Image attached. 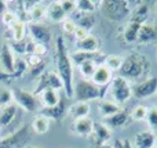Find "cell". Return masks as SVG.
Here are the masks:
<instances>
[{"instance_id": "cell-32", "label": "cell", "mask_w": 157, "mask_h": 148, "mask_svg": "<svg viewBox=\"0 0 157 148\" xmlns=\"http://www.w3.org/2000/svg\"><path fill=\"white\" fill-rule=\"evenodd\" d=\"M123 62H124V57L120 54H109L103 58V64H105L112 72H119Z\"/></svg>"}, {"instance_id": "cell-17", "label": "cell", "mask_w": 157, "mask_h": 148, "mask_svg": "<svg viewBox=\"0 0 157 148\" xmlns=\"http://www.w3.org/2000/svg\"><path fill=\"white\" fill-rule=\"evenodd\" d=\"M157 136L152 130H141L135 134L134 138V148H155Z\"/></svg>"}, {"instance_id": "cell-10", "label": "cell", "mask_w": 157, "mask_h": 148, "mask_svg": "<svg viewBox=\"0 0 157 148\" xmlns=\"http://www.w3.org/2000/svg\"><path fill=\"white\" fill-rule=\"evenodd\" d=\"M157 93V78H146V79L141 80L139 83H136L135 86H132V96L135 98L144 100L149 98V97L155 96Z\"/></svg>"}, {"instance_id": "cell-12", "label": "cell", "mask_w": 157, "mask_h": 148, "mask_svg": "<svg viewBox=\"0 0 157 148\" xmlns=\"http://www.w3.org/2000/svg\"><path fill=\"white\" fill-rule=\"evenodd\" d=\"M112 79H113V72H112L103 62H101V64H98L97 69H95L94 76H92V79H91V83H94V85L98 86V87L105 89L106 86L110 85Z\"/></svg>"}, {"instance_id": "cell-19", "label": "cell", "mask_w": 157, "mask_h": 148, "mask_svg": "<svg viewBox=\"0 0 157 148\" xmlns=\"http://www.w3.org/2000/svg\"><path fill=\"white\" fill-rule=\"evenodd\" d=\"M46 18L52 24H62L68 18V15L62 10L59 2H52L48 7H46Z\"/></svg>"}, {"instance_id": "cell-28", "label": "cell", "mask_w": 157, "mask_h": 148, "mask_svg": "<svg viewBox=\"0 0 157 148\" xmlns=\"http://www.w3.org/2000/svg\"><path fill=\"white\" fill-rule=\"evenodd\" d=\"M8 30H10L11 35V42H21L28 38L26 24L22 21H18L17 24H14L11 28H8Z\"/></svg>"}, {"instance_id": "cell-25", "label": "cell", "mask_w": 157, "mask_h": 148, "mask_svg": "<svg viewBox=\"0 0 157 148\" xmlns=\"http://www.w3.org/2000/svg\"><path fill=\"white\" fill-rule=\"evenodd\" d=\"M40 114L47 116L50 121H61V119H63V116L68 114V108H66L65 102L61 100L59 104L55 105L54 108H43V111H41Z\"/></svg>"}, {"instance_id": "cell-18", "label": "cell", "mask_w": 157, "mask_h": 148, "mask_svg": "<svg viewBox=\"0 0 157 148\" xmlns=\"http://www.w3.org/2000/svg\"><path fill=\"white\" fill-rule=\"evenodd\" d=\"M130 114L127 111L121 110L120 112L114 114V115L109 116V118L103 119V123L109 127V129H123L124 126H127L128 121H130Z\"/></svg>"}, {"instance_id": "cell-33", "label": "cell", "mask_w": 157, "mask_h": 148, "mask_svg": "<svg viewBox=\"0 0 157 148\" xmlns=\"http://www.w3.org/2000/svg\"><path fill=\"white\" fill-rule=\"evenodd\" d=\"M73 19L77 26L84 28V29H87L88 32L95 26V22H97V18H95L94 14H80L77 18H73Z\"/></svg>"}, {"instance_id": "cell-41", "label": "cell", "mask_w": 157, "mask_h": 148, "mask_svg": "<svg viewBox=\"0 0 157 148\" xmlns=\"http://www.w3.org/2000/svg\"><path fill=\"white\" fill-rule=\"evenodd\" d=\"M59 4L68 17L76 13V0H61Z\"/></svg>"}, {"instance_id": "cell-50", "label": "cell", "mask_w": 157, "mask_h": 148, "mask_svg": "<svg viewBox=\"0 0 157 148\" xmlns=\"http://www.w3.org/2000/svg\"><path fill=\"white\" fill-rule=\"evenodd\" d=\"M156 17H157V6H156Z\"/></svg>"}, {"instance_id": "cell-20", "label": "cell", "mask_w": 157, "mask_h": 148, "mask_svg": "<svg viewBox=\"0 0 157 148\" xmlns=\"http://www.w3.org/2000/svg\"><path fill=\"white\" fill-rule=\"evenodd\" d=\"M99 39L95 35L90 33L87 38H84L83 40H78L75 43V47L78 51H87V53H99Z\"/></svg>"}, {"instance_id": "cell-22", "label": "cell", "mask_w": 157, "mask_h": 148, "mask_svg": "<svg viewBox=\"0 0 157 148\" xmlns=\"http://www.w3.org/2000/svg\"><path fill=\"white\" fill-rule=\"evenodd\" d=\"M30 127H32V130L36 134L43 136V134H46V133H48L50 127H51V121H50L47 116L41 115V114L39 112L33 116L32 122H30Z\"/></svg>"}, {"instance_id": "cell-35", "label": "cell", "mask_w": 157, "mask_h": 148, "mask_svg": "<svg viewBox=\"0 0 157 148\" xmlns=\"http://www.w3.org/2000/svg\"><path fill=\"white\" fill-rule=\"evenodd\" d=\"M147 110L149 107L144 104H138L131 110L130 112V118L135 122H142V121H146V116H147Z\"/></svg>"}, {"instance_id": "cell-9", "label": "cell", "mask_w": 157, "mask_h": 148, "mask_svg": "<svg viewBox=\"0 0 157 148\" xmlns=\"http://www.w3.org/2000/svg\"><path fill=\"white\" fill-rule=\"evenodd\" d=\"M44 89H54V90H63V83L61 80L59 75L55 71H46L40 78H39V85L35 90L32 91L35 96H37Z\"/></svg>"}, {"instance_id": "cell-45", "label": "cell", "mask_w": 157, "mask_h": 148, "mask_svg": "<svg viewBox=\"0 0 157 148\" xmlns=\"http://www.w3.org/2000/svg\"><path fill=\"white\" fill-rule=\"evenodd\" d=\"M88 35H90L88 30L84 29V28H81V26H77V28H76V30H75V33H73V36H75V39H76V42L83 40V39H84V38H87Z\"/></svg>"}, {"instance_id": "cell-47", "label": "cell", "mask_w": 157, "mask_h": 148, "mask_svg": "<svg viewBox=\"0 0 157 148\" xmlns=\"http://www.w3.org/2000/svg\"><path fill=\"white\" fill-rule=\"evenodd\" d=\"M97 148H113L110 144H103V146H97Z\"/></svg>"}, {"instance_id": "cell-21", "label": "cell", "mask_w": 157, "mask_h": 148, "mask_svg": "<svg viewBox=\"0 0 157 148\" xmlns=\"http://www.w3.org/2000/svg\"><path fill=\"white\" fill-rule=\"evenodd\" d=\"M90 112H91V105L90 102H83V101H76L68 108V114L73 121L83 118H88Z\"/></svg>"}, {"instance_id": "cell-24", "label": "cell", "mask_w": 157, "mask_h": 148, "mask_svg": "<svg viewBox=\"0 0 157 148\" xmlns=\"http://www.w3.org/2000/svg\"><path fill=\"white\" fill-rule=\"evenodd\" d=\"M123 108L120 107L117 102H114L113 100H106V98H102L99 100V102H98V112H99V115L102 116L103 119L109 118V116L114 115V114L120 112Z\"/></svg>"}, {"instance_id": "cell-38", "label": "cell", "mask_w": 157, "mask_h": 148, "mask_svg": "<svg viewBox=\"0 0 157 148\" xmlns=\"http://www.w3.org/2000/svg\"><path fill=\"white\" fill-rule=\"evenodd\" d=\"M25 62H26V65H28V69H35V68H37V66H40V65H43L46 61H44V58L43 57H39V55H36V54H28V55H25Z\"/></svg>"}, {"instance_id": "cell-30", "label": "cell", "mask_w": 157, "mask_h": 148, "mask_svg": "<svg viewBox=\"0 0 157 148\" xmlns=\"http://www.w3.org/2000/svg\"><path fill=\"white\" fill-rule=\"evenodd\" d=\"M99 55V53H87V51H78V50H75L71 54V60L73 64L76 65H80L83 62H87V61H95L97 62V58Z\"/></svg>"}, {"instance_id": "cell-44", "label": "cell", "mask_w": 157, "mask_h": 148, "mask_svg": "<svg viewBox=\"0 0 157 148\" xmlns=\"http://www.w3.org/2000/svg\"><path fill=\"white\" fill-rule=\"evenodd\" d=\"M113 148H134L132 143H131L128 138H117L113 144H112Z\"/></svg>"}, {"instance_id": "cell-51", "label": "cell", "mask_w": 157, "mask_h": 148, "mask_svg": "<svg viewBox=\"0 0 157 148\" xmlns=\"http://www.w3.org/2000/svg\"><path fill=\"white\" fill-rule=\"evenodd\" d=\"M0 133H2V127H0Z\"/></svg>"}, {"instance_id": "cell-23", "label": "cell", "mask_w": 157, "mask_h": 148, "mask_svg": "<svg viewBox=\"0 0 157 148\" xmlns=\"http://www.w3.org/2000/svg\"><path fill=\"white\" fill-rule=\"evenodd\" d=\"M149 14H150V7L147 3H139L134 10H131L130 21L136 22L139 25H144L145 22L149 21Z\"/></svg>"}, {"instance_id": "cell-8", "label": "cell", "mask_w": 157, "mask_h": 148, "mask_svg": "<svg viewBox=\"0 0 157 148\" xmlns=\"http://www.w3.org/2000/svg\"><path fill=\"white\" fill-rule=\"evenodd\" d=\"M26 28H28V32H29V38L35 43L48 46L52 42L51 29L46 24H43V22H29V24H26Z\"/></svg>"}, {"instance_id": "cell-34", "label": "cell", "mask_w": 157, "mask_h": 148, "mask_svg": "<svg viewBox=\"0 0 157 148\" xmlns=\"http://www.w3.org/2000/svg\"><path fill=\"white\" fill-rule=\"evenodd\" d=\"M14 104L13 90L6 85H0V110Z\"/></svg>"}, {"instance_id": "cell-46", "label": "cell", "mask_w": 157, "mask_h": 148, "mask_svg": "<svg viewBox=\"0 0 157 148\" xmlns=\"http://www.w3.org/2000/svg\"><path fill=\"white\" fill-rule=\"evenodd\" d=\"M6 11H7V2L0 0V17H2V14L6 13Z\"/></svg>"}, {"instance_id": "cell-39", "label": "cell", "mask_w": 157, "mask_h": 148, "mask_svg": "<svg viewBox=\"0 0 157 148\" xmlns=\"http://www.w3.org/2000/svg\"><path fill=\"white\" fill-rule=\"evenodd\" d=\"M146 122L149 125L150 130L152 132H157V105H153V107H149L147 110V116H146Z\"/></svg>"}, {"instance_id": "cell-11", "label": "cell", "mask_w": 157, "mask_h": 148, "mask_svg": "<svg viewBox=\"0 0 157 148\" xmlns=\"http://www.w3.org/2000/svg\"><path fill=\"white\" fill-rule=\"evenodd\" d=\"M15 60L17 55L13 53L10 44H2L0 46V71L7 75H13L14 68H15Z\"/></svg>"}, {"instance_id": "cell-3", "label": "cell", "mask_w": 157, "mask_h": 148, "mask_svg": "<svg viewBox=\"0 0 157 148\" xmlns=\"http://www.w3.org/2000/svg\"><path fill=\"white\" fill-rule=\"evenodd\" d=\"M101 8L103 15L113 22H120L124 19H130L131 6L130 2L125 0H105L101 3Z\"/></svg>"}, {"instance_id": "cell-13", "label": "cell", "mask_w": 157, "mask_h": 148, "mask_svg": "<svg viewBox=\"0 0 157 148\" xmlns=\"http://www.w3.org/2000/svg\"><path fill=\"white\" fill-rule=\"evenodd\" d=\"M39 98V102L43 108H54L61 102V94L58 90L54 89H44L36 96Z\"/></svg>"}, {"instance_id": "cell-4", "label": "cell", "mask_w": 157, "mask_h": 148, "mask_svg": "<svg viewBox=\"0 0 157 148\" xmlns=\"http://www.w3.org/2000/svg\"><path fill=\"white\" fill-rule=\"evenodd\" d=\"M105 89L98 87L91 80H77L73 86V98L76 101H83V102H90L94 100H102L105 97L103 94Z\"/></svg>"}, {"instance_id": "cell-37", "label": "cell", "mask_w": 157, "mask_h": 148, "mask_svg": "<svg viewBox=\"0 0 157 148\" xmlns=\"http://www.w3.org/2000/svg\"><path fill=\"white\" fill-rule=\"evenodd\" d=\"M28 71H29V69H28V65H26V62H25V58L17 57L13 78L14 79H19V78H22L25 74H28Z\"/></svg>"}, {"instance_id": "cell-31", "label": "cell", "mask_w": 157, "mask_h": 148, "mask_svg": "<svg viewBox=\"0 0 157 148\" xmlns=\"http://www.w3.org/2000/svg\"><path fill=\"white\" fill-rule=\"evenodd\" d=\"M98 66V62L95 61H87V62H83L80 65H77L78 74H80V78L83 80H91L92 76H94V72Z\"/></svg>"}, {"instance_id": "cell-29", "label": "cell", "mask_w": 157, "mask_h": 148, "mask_svg": "<svg viewBox=\"0 0 157 148\" xmlns=\"http://www.w3.org/2000/svg\"><path fill=\"white\" fill-rule=\"evenodd\" d=\"M101 3L95 0H76V11L80 14H94Z\"/></svg>"}, {"instance_id": "cell-27", "label": "cell", "mask_w": 157, "mask_h": 148, "mask_svg": "<svg viewBox=\"0 0 157 148\" xmlns=\"http://www.w3.org/2000/svg\"><path fill=\"white\" fill-rule=\"evenodd\" d=\"M139 29H141V25L139 24L128 21L127 25L124 26V30H123V40H124V43H127V44L136 43Z\"/></svg>"}, {"instance_id": "cell-15", "label": "cell", "mask_w": 157, "mask_h": 148, "mask_svg": "<svg viewBox=\"0 0 157 148\" xmlns=\"http://www.w3.org/2000/svg\"><path fill=\"white\" fill-rule=\"evenodd\" d=\"M91 136L94 137L97 146H103V144H109L110 141L112 130L103 122H94V129H92Z\"/></svg>"}, {"instance_id": "cell-1", "label": "cell", "mask_w": 157, "mask_h": 148, "mask_svg": "<svg viewBox=\"0 0 157 148\" xmlns=\"http://www.w3.org/2000/svg\"><path fill=\"white\" fill-rule=\"evenodd\" d=\"M55 66H57V74L59 75L61 80L63 83V91L66 97L72 98L73 97V62L71 60V54L68 51L65 39L62 36L55 38Z\"/></svg>"}, {"instance_id": "cell-6", "label": "cell", "mask_w": 157, "mask_h": 148, "mask_svg": "<svg viewBox=\"0 0 157 148\" xmlns=\"http://www.w3.org/2000/svg\"><path fill=\"white\" fill-rule=\"evenodd\" d=\"M30 141V132L28 125L21 126L18 130L0 137V148H26Z\"/></svg>"}, {"instance_id": "cell-36", "label": "cell", "mask_w": 157, "mask_h": 148, "mask_svg": "<svg viewBox=\"0 0 157 148\" xmlns=\"http://www.w3.org/2000/svg\"><path fill=\"white\" fill-rule=\"evenodd\" d=\"M46 18V7L41 3H36V6L29 11V19L30 22H41Z\"/></svg>"}, {"instance_id": "cell-14", "label": "cell", "mask_w": 157, "mask_h": 148, "mask_svg": "<svg viewBox=\"0 0 157 148\" xmlns=\"http://www.w3.org/2000/svg\"><path fill=\"white\" fill-rule=\"evenodd\" d=\"M157 39V25L152 22H145L141 25V29L138 32V38H136V43L139 44H149L155 42Z\"/></svg>"}, {"instance_id": "cell-43", "label": "cell", "mask_w": 157, "mask_h": 148, "mask_svg": "<svg viewBox=\"0 0 157 148\" xmlns=\"http://www.w3.org/2000/svg\"><path fill=\"white\" fill-rule=\"evenodd\" d=\"M48 53V46H44V44H39V43H35V47H33V53L32 54H36L39 57H43L47 55Z\"/></svg>"}, {"instance_id": "cell-26", "label": "cell", "mask_w": 157, "mask_h": 148, "mask_svg": "<svg viewBox=\"0 0 157 148\" xmlns=\"http://www.w3.org/2000/svg\"><path fill=\"white\" fill-rule=\"evenodd\" d=\"M17 114H18V107L15 104H11L8 107L0 110V127H7L15 121Z\"/></svg>"}, {"instance_id": "cell-49", "label": "cell", "mask_w": 157, "mask_h": 148, "mask_svg": "<svg viewBox=\"0 0 157 148\" xmlns=\"http://www.w3.org/2000/svg\"><path fill=\"white\" fill-rule=\"evenodd\" d=\"M155 148H157V137H156V144H155Z\"/></svg>"}, {"instance_id": "cell-42", "label": "cell", "mask_w": 157, "mask_h": 148, "mask_svg": "<svg viewBox=\"0 0 157 148\" xmlns=\"http://www.w3.org/2000/svg\"><path fill=\"white\" fill-rule=\"evenodd\" d=\"M76 28H77V25H76V22H75L73 18H69L68 17V18L62 22V30L66 33V35H73Z\"/></svg>"}, {"instance_id": "cell-52", "label": "cell", "mask_w": 157, "mask_h": 148, "mask_svg": "<svg viewBox=\"0 0 157 148\" xmlns=\"http://www.w3.org/2000/svg\"><path fill=\"white\" fill-rule=\"evenodd\" d=\"M156 57H157V51H156Z\"/></svg>"}, {"instance_id": "cell-2", "label": "cell", "mask_w": 157, "mask_h": 148, "mask_svg": "<svg viewBox=\"0 0 157 148\" xmlns=\"http://www.w3.org/2000/svg\"><path fill=\"white\" fill-rule=\"evenodd\" d=\"M150 71V61L147 57L142 53L132 51L124 57V62H123L121 68L119 71V75L128 82H141Z\"/></svg>"}, {"instance_id": "cell-40", "label": "cell", "mask_w": 157, "mask_h": 148, "mask_svg": "<svg viewBox=\"0 0 157 148\" xmlns=\"http://www.w3.org/2000/svg\"><path fill=\"white\" fill-rule=\"evenodd\" d=\"M19 19H18V14L14 13V11L7 10L6 13L2 14V22L6 25L7 28H11L14 24H17Z\"/></svg>"}, {"instance_id": "cell-16", "label": "cell", "mask_w": 157, "mask_h": 148, "mask_svg": "<svg viewBox=\"0 0 157 148\" xmlns=\"http://www.w3.org/2000/svg\"><path fill=\"white\" fill-rule=\"evenodd\" d=\"M92 129H94V121L90 118H83L73 121L72 125V133L77 137H91Z\"/></svg>"}, {"instance_id": "cell-7", "label": "cell", "mask_w": 157, "mask_h": 148, "mask_svg": "<svg viewBox=\"0 0 157 148\" xmlns=\"http://www.w3.org/2000/svg\"><path fill=\"white\" fill-rule=\"evenodd\" d=\"M13 96H14V104L17 107L24 108L28 112H37L39 110V98L32 93V91L26 90V89H21L17 87L13 90Z\"/></svg>"}, {"instance_id": "cell-5", "label": "cell", "mask_w": 157, "mask_h": 148, "mask_svg": "<svg viewBox=\"0 0 157 148\" xmlns=\"http://www.w3.org/2000/svg\"><path fill=\"white\" fill-rule=\"evenodd\" d=\"M109 86H110L112 100L114 102H117L120 107L124 105L127 101H130L131 97H132V86H131V83L127 79L121 78L120 75L113 76Z\"/></svg>"}, {"instance_id": "cell-48", "label": "cell", "mask_w": 157, "mask_h": 148, "mask_svg": "<svg viewBox=\"0 0 157 148\" xmlns=\"http://www.w3.org/2000/svg\"><path fill=\"white\" fill-rule=\"evenodd\" d=\"M26 148H39V147H35V146H28Z\"/></svg>"}]
</instances>
